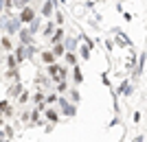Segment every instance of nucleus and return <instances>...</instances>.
Listing matches in <instances>:
<instances>
[{
	"instance_id": "f257e3e1",
	"label": "nucleus",
	"mask_w": 147,
	"mask_h": 142,
	"mask_svg": "<svg viewBox=\"0 0 147 142\" xmlns=\"http://www.w3.org/2000/svg\"><path fill=\"white\" fill-rule=\"evenodd\" d=\"M33 18H35V9L31 5H26V7L20 9V20H22V22H33Z\"/></svg>"
},
{
	"instance_id": "f03ea898",
	"label": "nucleus",
	"mask_w": 147,
	"mask_h": 142,
	"mask_svg": "<svg viewBox=\"0 0 147 142\" xmlns=\"http://www.w3.org/2000/svg\"><path fill=\"white\" fill-rule=\"evenodd\" d=\"M42 13H44V18H51V13H53V2H51V0H46V2H44Z\"/></svg>"
},
{
	"instance_id": "7ed1b4c3",
	"label": "nucleus",
	"mask_w": 147,
	"mask_h": 142,
	"mask_svg": "<svg viewBox=\"0 0 147 142\" xmlns=\"http://www.w3.org/2000/svg\"><path fill=\"white\" fill-rule=\"evenodd\" d=\"M31 0H13V5H16V9H22V7H26Z\"/></svg>"
},
{
	"instance_id": "20e7f679",
	"label": "nucleus",
	"mask_w": 147,
	"mask_h": 142,
	"mask_svg": "<svg viewBox=\"0 0 147 142\" xmlns=\"http://www.w3.org/2000/svg\"><path fill=\"white\" fill-rule=\"evenodd\" d=\"M51 33H53V24L49 22V24L44 26V35H51Z\"/></svg>"
},
{
	"instance_id": "39448f33",
	"label": "nucleus",
	"mask_w": 147,
	"mask_h": 142,
	"mask_svg": "<svg viewBox=\"0 0 147 142\" xmlns=\"http://www.w3.org/2000/svg\"><path fill=\"white\" fill-rule=\"evenodd\" d=\"M44 61H53V57H55V55H53V53H44Z\"/></svg>"
},
{
	"instance_id": "423d86ee",
	"label": "nucleus",
	"mask_w": 147,
	"mask_h": 142,
	"mask_svg": "<svg viewBox=\"0 0 147 142\" xmlns=\"http://www.w3.org/2000/svg\"><path fill=\"white\" fill-rule=\"evenodd\" d=\"M53 55H64V48H61V46H55V53H53Z\"/></svg>"
},
{
	"instance_id": "0eeeda50",
	"label": "nucleus",
	"mask_w": 147,
	"mask_h": 142,
	"mask_svg": "<svg viewBox=\"0 0 147 142\" xmlns=\"http://www.w3.org/2000/svg\"><path fill=\"white\" fill-rule=\"evenodd\" d=\"M2 7H5V2H2V0H0V11H2Z\"/></svg>"
}]
</instances>
